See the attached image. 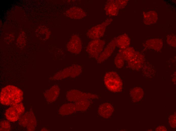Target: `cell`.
Returning a JSON list of instances; mask_svg holds the SVG:
<instances>
[{
  "label": "cell",
  "mask_w": 176,
  "mask_h": 131,
  "mask_svg": "<svg viewBox=\"0 0 176 131\" xmlns=\"http://www.w3.org/2000/svg\"><path fill=\"white\" fill-rule=\"evenodd\" d=\"M23 99V91L14 86L7 85L3 88L1 91L0 103L4 105H14L20 103Z\"/></svg>",
  "instance_id": "1"
},
{
  "label": "cell",
  "mask_w": 176,
  "mask_h": 131,
  "mask_svg": "<svg viewBox=\"0 0 176 131\" xmlns=\"http://www.w3.org/2000/svg\"><path fill=\"white\" fill-rule=\"evenodd\" d=\"M105 84L110 91L115 92H121L123 88V82L118 74L111 71L105 74L104 79Z\"/></svg>",
  "instance_id": "2"
},
{
  "label": "cell",
  "mask_w": 176,
  "mask_h": 131,
  "mask_svg": "<svg viewBox=\"0 0 176 131\" xmlns=\"http://www.w3.org/2000/svg\"><path fill=\"white\" fill-rule=\"evenodd\" d=\"M95 95L93 94L83 92L75 89H70L66 92L65 95L66 102L73 103L77 101L89 100L94 98Z\"/></svg>",
  "instance_id": "3"
},
{
  "label": "cell",
  "mask_w": 176,
  "mask_h": 131,
  "mask_svg": "<svg viewBox=\"0 0 176 131\" xmlns=\"http://www.w3.org/2000/svg\"><path fill=\"white\" fill-rule=\"evenodd\" d=\"M25 111L23 103H20L11 106L6 111L5 115L7 119L10 121L15 122L20 119Z\"/></svg>",
  "instance_id": "4"
},
{
  "label": "cell",
  "mask_w": 176,
  "mask_h": 131,
  "mask_svg": "<svg viewBox=\"0 0 176 131\" xmlns=\"http://www.w3.org/2000/svg\"><path fill=\"white\" fill-rule=\"evenodd\" d=\"M70 67L60 71L55 76L56 80H61L68 77L74 78L78 76L81 73L82 68L79 65H76Z\"/></svg>",
  "instance_id": "5"
},
{
  "label": "cell",
  "mask_w": 176,
  "mask_h": 131,
  "mask_svg": "<svg viewBox=\"0 0 176 131\" xmlns=\"http://www.w3.org/2000/svg\"><path fill=\"white\" fill-rule=\"evenodd\" d=\"M19 123L22 126L26 128L29 131L35 129L36 120L34 114L32 111H29L22 115L19 119Z\"/></svg>",
  "instance_id": "6"
},
{
  "label": "cell",
  "mask_w": 176,
  "mask_h": 131,
  "mask_svg": "<svg viewBox=\"0 0 176 131\" xmlns=\"http://www.w3.org/2000/svg\"><path fill=\"white\" fill-rule=\"evenodd\" d=\"M105 44L101 40H94L90 42L87 47V51L92 57L97 59L102 52Z\"/></svg>",
  "instance_id": "7"
},
{
  "label": "cell",
  "mask_w": 176,
  "mask_h": 131,
  "mask_svg": "<svg viewBox=\"0 0 176 131\" xmlns=\"http://www.w3.org/2000/svg\"><path fill=\"white\" fill-rule=\"evenodd\" d=\"M57 112L59 116L63 117L74 116L77 113L74 104L67 102L62 103L60 105Z\"/></svg>",
  "instance_id": "8"
},
{
  "label": "cell",
  "mask_w": 176,
  "mask_h": 131,
  "mask_svg": "<svg viewBox=\"0 0 176 131\" xmlns=\"http://www.w3.org/2000/svg\"><path fill=\"white\" fill-rule=\"evenodd\" d=\"M60 94V89L59 86L55 85L46 91L44 95L47 102L51 103L55 102L59 98Z\"/></svg>",
  "instance_id": "9"
},
{
  "label": "cell",
  "mask_w": 176,
  "mask_h": 131,
  "mask_svg": "<svg viewBox=\"0 0 176 131\" xmlns=\"http://www.w3.org/2000/svg\"><path fill=\"white\" fill-rule=\"evenodd\" d=\"M116 46V39L111 41L103 50L97 59L98 63H100L106 60L113 53Z\"/></svg>",
  "instance_id": "10"
},
{
  "label": "cell",
  "mask_w": 176,
  "mask_h": 131,
  "mask_svg": "<svg viewBox=\"0 0 176 131\" xmlns=\"http://www.w3.org/2000/svg\"><path fill=\"white\" fill-rule=\"evenodd\" d=\"M143 62V60L140 58V57L136 53L132 58L127 62V66L129 68L136 70L141 68Z\"/></svg>",
  "instance_id": "11"
},
{
  "label": "cell",
  "mask_w": 176,
  "mask_h": 131,
  "mask_svg": "<svg viewBox=\"0 0 176 131\" xmlns=\"http://www.w3.org/2000/svg\"><path fill=\"white\" fill-rule=\"evenodd\" d=\"M91 101L83 100L72 103L75 105L77 113L83 112L87 110L91 105Z\"/></svg>",
  "instance_id": "12"
},
{
  "label": "cell",
  "mask_w": 176,
  "mask_h": 131,
  "mask_svg": "<svg viewBox=\"0 0 176 131\" xmlns=\"http://www.w3.org/2000/svg\"><path fill=\"white\" fill-rule=\"evenodd\" d=\"M130 94L132 100L135 102L140 101L143 97V89L139 87H136L132 89L130 91Z\"/></svg>",
  "instance_id": "13"
},
{
  "label": "cell",
  "mask_w": 176,
  "mask_h": 131,
  "mask_svg": "<svg viewBox=\"0 0 176 131\" xmlns=\"http://www.w3.org/2000/svg\"><path fill=\"white\" fill-rule=\"evenodd\" d=\"M113 108L112 106L109 104H107L103 106L102 105L99 107L98 110V112H99L104 111V112H101L99 113L101 116L105 117H108L110 116L111 113L107 111L112 112Z\"/></svg>",
  "instance_id": "14"
},
{
  "label": "cell",
  "mask_w": 176,
  "mask_h": 131,
  "mask_svg": "<svg viewBox=\"0 0 176 131\" xmlns=\"http://www.w3.org/2000/svg\"><path fill=\"white\" fill-rule=\"evenodd\" d=\"M116 40L117 45L122 49L126 48L129 44V40L127 37H120Z\"/></svg>",
  "instance_id": "15"
},
{
  "label": "cell",
  "mask_w": 176,
  "mask_h": 131,
  "mask_svg": "<svg viewBox=\"0 0 176 131\" xmlns=\"http://www.w3.org/2000/svg\"><path fill=\"white\" fill-rule=\"evenodd\" d=\"M125 60L122 51H120L114 60V63L116 68L118 69L122 68L124 65Z\"/></svg>",
  "instance_id": "16"
},
{
  "label": "cell",
  "mask_w": 176,
  "mask_h": 131,
  "mask_svg": "<svg viewBox=\"0 0 176 131\" xmlns=\"http://www.w3.org/2000/svg\"><path fill=\"white\" fill-rule=\"evenodd\" d=\"M10 122L4 120L0 122V131H9L11 128Z\"/></svg>",
  "instance_id": "17"
},
{
  "label": "cell",
  "mask_w": 176,
  "mask_h": 131,
  "mask_svg": "<svg viewBox=\"0 0 176 131\" xmlns=\"http://www.w3.org/2000/svg\"><path fill=\"white\" fill-rule=\"evenodd\" d=\"M168 122L170 126L175 128L176 127V115L175 114L170 116L168 118Z\"/></svg>",
  "instance_id": "18"
},
{
  "label": "cell",
  "mask_w": 176,
  "mask_h": 131,
  "mask_svg": "<svg viewBox=\"0 0 176 131\" xmlns=\"http://www.w3.org/2000/svg\"><path fill=\"white\" fill-rule=\"evenodd\" d=\"M156 131H167V129L165 127L163 126H160L157 127L155 129Z\"/></svg>",
  "instance_id": "19"
}]
</instances>
